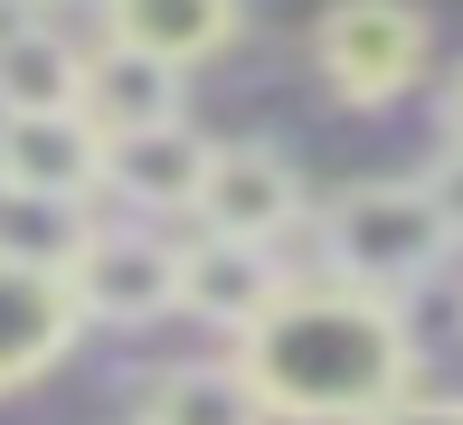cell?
Masks as SVG:
<instances>
[{"instance_id":"obj_1","label":"cell","mask_w":463,"mask_h":425,"mask_svg":"<svg viewBox=\"0 0 463 425\" xmlns=\"http://www.w3.org/2000/svg\"><path fill=\"white\" fill-rule=\"evenodd\" d=\"M407 322L397 303L350 284H284V303L265 322L237 331L227 369L246 378L256 416H293V425H369L378 407L407 397Z\"/></svg>"},{"instance_id":"obj_2","label":"cell","mask_w":463,"mask_h":425,"mask_svg":"<svg viewBox=\"0 0 463 425\" xmlns=\"http://www.w3.org/2000/svg\"><path fill=\"white\" fill-rule=\"evenodd\" d=\"M322 255H331V274H341L350 293L397 303V293H416L454 255V237H445V218H435L426 180H360V189H341V199L322 208Z\"/></svg>"},{"instance_id":"obj_3","label":"cell","mask_w":463,"mask_h":425,"mask_svg":"<svg viewBox=\"0 0 463 425\" xmlns=\"http://www.w3.org/2000/svg\"><path fill=\"white\" fill-rule=\"evenodd\" d=\"M312 67L341 104H397L435 67V29L416 0H331L312 19Z\"/></svg>"},{"instance_id":"obj_4","label":"cell","mask_w":463,"mask_h":425,"mask_svg":"<svg viewBox=\"0 0 463 425\" xmlns=\"http://www.w3.org/2000/svg\"><path fill=\"white\" fill-rule=\"evenodd\" d=\"M67 293H76V322L142 331L161 312H180V246L161 227H95V246L76 255Z\"/></svg>"},{"instance_id":"obj_5","label":"cell","mask_w":463,"mask_h":425,"mask_svg":"<svg viewBox=\"0 0 463 425\" xmlns=\"http://www.w3.org/2000/svg\"><path fill=\"white\" fill-rule=\"evenodd\" d=\"M189 218L208 237H237V246H275L293 218H303V180L275 142H218L208 152V180H199V208Z\"/></svg>"},{"instance_id":"obj_6","label":"cell","mask_w":463,"mask_h":425,"mask_svg":"<svg viewBox=\"0 0 463 425\" xmlns=\"http://www.w3.org/2000/svg\"><path fill=\"white\" fill-rule=\"evenodd\" d=\"M293 274L275 265V246H237V237H189L180 246V312L208 331H246L284 303Z\"/></svg>"},{"instance_id":"obj_7","label":"cell","mask_w":463,"mask_h":425,"mask_svg":"<svg viewBox=\"0 0 463 425\" xmlns=\"http://www.w3.org/2000/svg\"><path fill=\"white\" fill-rule=\"evenodd\" d=\"M0 189L86 208L104 189V142L86 133V114H0Z\"/></svg>"},{"instance_id":"obj_8","label":"cell","mask_w":463,"mask_h":425,"mask_svg":"<svg viewBox=\"0 0 463 425\" xmlns=\"http://www.w3.org/2000/svg\"><path fill=\"white\" fill-rule=\"evenodd\" d=\"M208 152H218V142L189 133V123L123 133V142H104V189H114L133 218H189V208H199V180H208Z\"/></svg>"},{"instance_id":"obj_9","label":"cell","mask_w":463,"mask_h":425,"mask_svg":"<svg viewBox=\"0 0 463 425\" xmlns=\"http://www.w3.org/2000/svg\"><path fill=\"white\" fill-rule=\"evenodd\" d=\"M237 29H246L237 0H104V48H133V57H152L171 76L218 57Z\"/></svg>"},{"instance_id":"obj_10","label":"cell","mask_w":463,"mask_h":425,"mask_svg":"<svg viewBox=\"0 0 463 425\" xmlns=\"http://www.w3.org/2000/svg\"><path fill=\"white\" fill-rule=\"evenodd\" d=\"M76 293L57 274H29V265H0V388H29L48 378L57 359L76 350Z\"/></svg>"},{"instance_id":"obj_11","label":"cell","mask_w":463,"mask_h":425,"mask_svg":"<svg viewBox=\"0 0 463 425\" xmlns=\"http://www.w3.org/2000/svg\"><path fill=\"white\" fill-rule=\"evenodd\" d=\"M76 114H86L95 142L161 133V123H180V76L152 67V57H133V48H95L86 57V85H76Z\"/></svg>"},{"instance_id":"obj_12","label":"cell","mask_w":463,"mask_h":425,"mask_svg":"<svg viewBox=\"0 0 463 425\" xmlns=\"http://www.w3.org/2000/svg\"><path fill=\"white\" fill-rule=\"evenodd\" d=\"M76 85H86V57L67 29L0 10V114H76Z\"/></svg>"},{"instance_id":"obj_13","label":"cell","mask_w":463,"mask_h":425,"mask_svg":"<svg viewBox=\"0 0 463 425\" xmlns=\"http://www.w3.org/2000/svg\"><path fill=\"white\" fill-rule=\"evenodd\" d=\"M86 246H95V208L0 189V265H29V274H57V284H67Z\"/></svg>"},{"instance_id":"obj_14","label":"cell","mask_w":463,"mask_h":425,"mask_svg":"<svg viewBox=\"0 0 463 425\" xmlns=\"http://www.w3.org/2000/svg\"><path fill=\"white\" fill-rule=\"evenodd\" d=\"M133 425H265V416H256V397H246L237 369L189 359V369L142 378V416H133Z\"/></svg>"},{"instance_id":"obj_15","label":"cell","mask_w":463,"mask_h":425,"mask_svg":"<svg viewBox=\"0 0 463 425\" xmlns=\"http://www.w3.org/2000/svg\"><path fill=\"white\" fill-rule=\"evenodd\" d=\"M426 199H435V218H445V237H463V152H445L426 170Z\"/></svg>"},{"instance_id":"obj_16","label":"cell","mask_w":463,"mask_h":425,"mask_svg":"<svg viewBox=\"0 0 463 425\" xmlns=\"http://www.w3.org/2000/svg\"><path fill=\"white\" fill-rule=\"evenodd\" d=\"M369 425H463V397H397V407H378Z\"/></svg>"},{"instance_id":"obj_17","label":"cell","mask_w":463,"mask_h":425,"mask_svg":"<svg viewBox=\"0 0 463 425\" xmlns=\"http://www.w3.org/2000/svg\"><path fill=\"white\" fill-rule=\"evenodd\" d=\"M445 152H463V76L445 85Z\"/></svg>"},{"instance_id":"obj_18","label":"cell","mask_w":463,"mask_h":425,"mask_svg":"<svg viewBox=\"0 0 463 425\" xmlns=\"http://www.w3.org/2000/svg\"><path fill=\"white\" fill-rule=\"evenodd\" d=\"M0 10H10V19H38V10H57V0H0Z\"/></svg>"}]
</instances>
